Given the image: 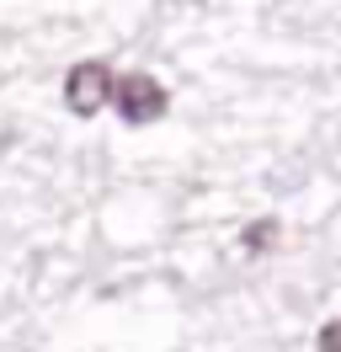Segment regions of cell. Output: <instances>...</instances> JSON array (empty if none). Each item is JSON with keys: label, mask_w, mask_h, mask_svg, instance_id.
<instances>
[{"label": "cell", "mask_w": 341, "mask_h": 352, "mask_svg": "<svg viewBox=\"0 0 341 352\" xmlns=\"http://www.w3.org/2000/svg\"><path fill=\"white\" fill-rule=\"evenodd\" d=\"M112 107H118L123 123H155V118H166L170 96H166V86H160L155 75L133 69L123 80H112Z\"/></svg>", "instance_id": "cell-1"}, {"label": "cell", "mask_w": 341, "mask_h": 352, "mask_svg": "<svg viewBox=\"0 0 341 352\" xmlns=\"http://www.w3.org/2000/svg\"><path fill=\"white\" fill-rule=\"evenodd\" d=\"M64 102H69V112H80V118L102 112L107 102H112V69H107L102 59L75 65L69 75H64Z\"/></svg>", "instance_id": "cell-2"}, {"label": "cell", "mask_w": 341, "mask_h": 352, "mask_svg": "<svg viewBox=\"0 0 341 352\" xmlns=\"http://www.w3.org/2000/svg\"><path fill=\"white\" fill-rule=\"evenodd\" d=\"M277 230H283L277 219H256L251 230L240 235V245H245V251H267V245H277Z\"/></svg>", "instance_id": "cell-3"}, {"label": "cell", "mask_w": 341, "mask_h": 352, "mask_svg": "<svg viewBox=\"0 0 341 352\" xmlns=\"http://www.w3.org/2000/svg\"><path fill=\"white\" fill-rule=\"evenodd\" d=\"M315 352H341V315L320 326V336H315Z\"/></svg>", "instance_id": "cell-4"}]
</instances>
